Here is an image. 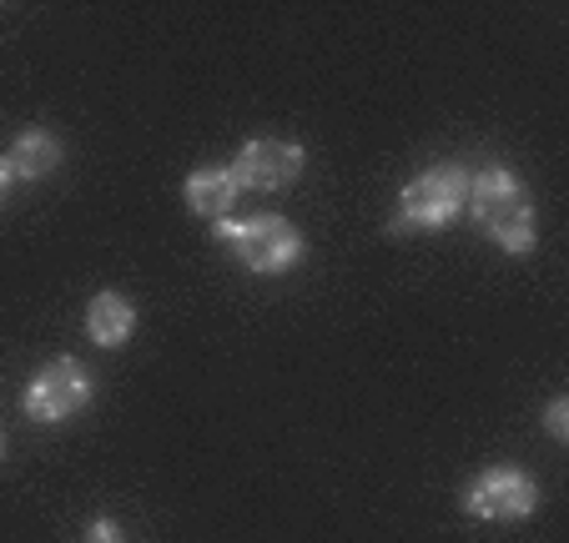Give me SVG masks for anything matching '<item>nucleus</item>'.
Returning <instances> with one entry per match:
<instances>
[{"instance_id": "obj_1", "label": "nucleus", "mask_w": 569, "mask_h": 543, "mask_svg": "<svg viewBox=\"0 0 569 543\" xmlns=\"http://www.w3.org/2000/svg\"><path fill=\"white\" fill-rule=\"evenodd\" d=\"M469 207L479 227L495 237L505 252H529L535 247V202L515 181L509 167H495L483 177H469Z\"/></svg>"}, {"instance_id": "obj_2", "label": "nucleus", "mask_w": 569, "mask_h": 543, "mask_svg": "<svg viewBox=\"0 0 569 543\" xmlns=\"http://www.w3.org/2000/svg\"><path fill=\"white\" fill-rule=\"evenodd\" d=\"M222 242H232L237 262L258 272V278H278L288 267H298L302 237L298 227H288L282 217H252V222H212Z\"/></svg>"}, {"instance_id": "obj_3", "label": "nucleus", "mask_w": 569, "mask_h": 543, "mask_svg": "<svg viewBox=\"0 0 569 543\" xmlns=\"http://www.w3.org/2000/svg\"><path fill=\"white\" fill-rule=\"evenodd\" d=\"M469 202V171L463 167H429L423 177H413L398 197L393 227L398 232H433L443 227L459 207Z\"/></svg>"}, {"instance_id": "obj_4", "label": "nucleus", "mask_w": 569, "mask_h": 543, "mask_svg": "<svg viewBox=\"0 0 569 543\" xmlns=\"http://www.w3.org/2000/svg\"><path fill=\"white\" fill-rule=\"evenodd\" d=\"M91 373L81 368L76 358H56L46 362L41 373L31 378V388H26V413L36 418V423H66V418H76L81 408L91 403Z\"/></svg>"}, {"instance_id": "obj_5", "label": "nucleus", "mask_w": 569, "mask_h": 543, "mask_svg": "<svg viewBox=\"0 0 569 543\" xmlns=\"http://www.w3.org/2000/svg\"><path fill=\"white\" fill-rule=\"evenodd\" d=\"M535 509H539V489H535V479L519 469H489L463 493V513H469V519H489V523L529 519Z\"/></svg>"}, {"instance_id": "obj_6", "label": "nucleus", "mask_w": 569, "mask_h": 543, "mask_svg": "<svg viewBox=\"0 0 569 543\" xmlns=\"http://www.w3.org/2000/svg\"><path fill=\"white\" fill-rule=\"evenodd\" d=\"M227 171H232L237 192H242V187H252V192H278V187L298 181V171H302V147H298V141L258 137V141H248V147L237 151V161H232Z\"/></svg>"}, {"instance_id": "obj_7", "label": "nucleus", "mask_w": 569, "mask_h": 543, "mask_svg": "<svg viewBox=\"0 0 569 543\" xmlns=\"http://www.w3.org/2000/svg\"><path fill=\"white\" fill-rule=\"evenodd\" d=\"M87 332L101 348H121L137 332V308L121 292H97V302L87 308Z\"/></svg>"}, {"instance_id": "obj_8", "label": "nucleus", "mask_w": 569, "mask_h": 543, "mask_svg": "<svg viewBox=\"0 0 569 543\" xmlns=\"http://www.w3.org/2000/svg\"><path fill=\"white\" fill-rule=\"evenodd\" d=\"M232 197H237V181L227 167H202L187 177V207H192L197 217H207V222L232 212Z\"/></svg>"}, {"instance_id": "obj_9", "label": "nucleus", "mask_w": 569, "mask_h": 543, "mask_svg": "<svg viewBox=\"0 0 569 543\" xmlns=\"http://www.w3.org/2000/svg\"><path fill=\"white\" fill-rule=\"evenodd\" d=\"M6 161H11L16 181H36V177H46V171L61 167V141H56L51 131L31 127V131H21V137L11 141V157Z\"/></svg>"}, {"instance_id": "obj_10", "label": "nucleus", "mask_w": 569, "mask_h": 543, "mask_svg": "<svg viewBox=\"0 0 569 543\" xmlns=\"http://www.w3.org/2000/svg\"><path fill=\"white\" fill-rule=\"evenodd\" d=\"M565 418H569V403H565V398H555V403H549V418H545V423H549V438H555V443H565V438H569V423H565Z\"/></svg>"}, {"instance_id": "obj_11", "label": "nucleus", "mask_w": 569, "mask_h": 543, "mask_svg": "<svg viewBox=\"0 0 569 543\" xmlns=\"http://www.w3.org/2000/svg\"><path fill=\"white\" fill-rule=\"evenodd\" d=\"M87 543H121V529H117L111 519H97V523L87 529Z\"/></svg>"}, {"instance_id": "obj_12", "label": "nucleus", "mask_w": 569, "mask_h": 543, "mask_svg": "<svg viewBox=\"0 0 569 543\" xmlns=\"http://www.w3.org/2000/svg\"><path fill=\"white\" fill-rule=\"evenodd\" d=\"M11 187H16V171H11V161L0 157V202H6V197H11Z\"/></svg>"}, {"instance_id": "obj_13", "label": "nucleus", "mask_w": 569, "mask_h": 543, "mask_svg": "<svg viewBox=\"0 0 569 543\" xmlns=\"http://www.w3.org/2000/svg\"><path fill=\"white\" fill-rule=\"evenodd\" d=\"M0 448H6V438H0Z\"/></svg>"}]
</instances>
